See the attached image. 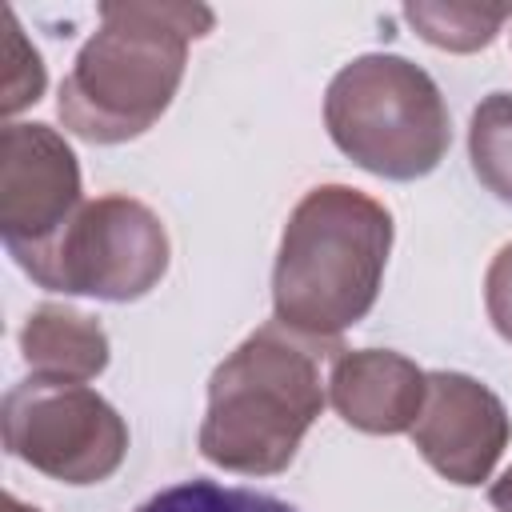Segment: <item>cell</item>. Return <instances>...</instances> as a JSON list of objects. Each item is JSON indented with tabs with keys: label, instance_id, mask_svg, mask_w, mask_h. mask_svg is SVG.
<instances>
[{
	"label": "cell",
	"instance_id": "obj_1",
	"mask_svg": "<svg viewBox=\"0 0 512 512\" xmlns=\"http://www.w3.org/2000/svg\"><path fill=\"white\" fill-rule=\"evenodd\" d=\"M212 24L216 16L204 4H100V28L60 84L64 128L92 144H124L148 132L184 80L188 44L208 36Z\"/></svg>",
	"mask_w": 512,
	"mask_h": 512
},
{
	"label": "cell",
	"instance_id": "obj_2",
	"mask_svg": "<svg viewBox=\"0 0 512 512\" xmlns=\"http://www.w3.org/2000/svg\"><path fill=\"white\" fill-rule=\"evenodd\" d=\"M388 252L392 212L376 196L352 184L308 188L284 224L272 268L276 320L308 340H336L372 312Z\"/></svg>",
	"mask_w": 512,
	"mask_h": 512
},
{
	"label": "cell",
	"instance_id": "obj_3",
	"mask_svg": "<svg viewBox=\"0 0 512 512\" xmlns=\"http://www.w3.org/2000/svg\"><path fill=\"white\" fill-rule=\"evenodd\" d=\"M316 344L272 320L216 364L196 436L208 464L240 476H276L296 460L328 400Z\"/></svg>",
	"mask_w": 512,
	"mask_h": 512
},
{
	"label": "cell",
	"instance_id": "obj_4",
	"mask_svg": "<svg viewBox=\"0 0 512 512\" xmlns=\"http://www.w3.org/2000/svg\"><path fill=\"white\" fill-rule=\"evenodd\" d=\"M324 128L352 164L384 180L428 176L452 144L436 80L396 52H364L332 76Z\"/></svg>",
	"mask_w": 512,
	"mask_h": 512
},
{
	"label": "cell",
	"instance_id": "obj_5",
	"mask_svg": "<svg viewBox=\"0 0 512 512\" xmlns=\"http://www.w3.org/2000/svg\"><path fill=\"white\" fill-rule=\"evenodd\" d=\"M168 260L172 244L164 220L144 200L124 192L84 200L48 244L16 256L40 288L112 304L148 296L164 280Z\"/></svg>",
	"mask_w": 512,
	"mask_h": 512
},
{
	"label": "cell",
	"instance_id": "obj_6",
	"mask_svg": "<svg viewBox=\"0 0 512 512\" xmlns=\"http://www.w3.org/2000/svg\"><path fill=\"white\" fill-rule=\"evenodd\" d=\"M4 448L60 484H100L128 456L124 416L88 384L28 376L8 388Z\"/></svg>",
	"mask_w": 512,
	"mask_h": 512
},
{
	"label": "cell",
	"instance_id": "obj_7",
	"mask_svg": "<svg viewBox=\"0 0 512 512\" xmlns=\"http://www.w3.org/2000/svg\"><path fill=\"white\" fill-rule=\"evenodd\" d=\"M80 164L48 124H4L0 132V236L8 256L48 244L80 212Z\"/></svg>",
	"mask_w": 512,
	"mask_h": 512
},
{
	"label": "cell",
	"instance_id": "obj_8",
	"mask_svg": "<svg viewBox=\"0 0 512 512\" xmlns=\"http://www.w3.org/2000/svg\"><path fill=\"white\" fill-rule=\"evenodd\" d=\"M508 440V408L484 380L468 372H428V400L412 424V444L444 480L460 488L488 480Z\"/></svg>",
	"mask_w": 512,
	"mask_h": 512
},
{
	"label": "cell",
	"instance_id": "obj_9",
	"mask_svg": "<svg viewBox=\"0 0 512 512\" xmlns=\"http://www.w3.org/2000/svg\"><path fill=\"white\" fill-rule=\"evenodd\" d=\"M328 400L344 424L368 436L412 432L428 400V372L392 348L340 352L328 372Z\"/></svg>",
	"mask_w": 512,
	"mask_h": 512
},
{
	"label": "cell",
	"instance_id": "obj_10",
	"mask_svg": "<svg viewBox=\"0 0 512 512\" xmlns=\"http://www.w3.org/2000/svg\"><path fill=\"white\" fill-rule=\"evenodd\" d=\"M20 352L32 376L84 384L108 368V332L68 304H40L20 328Z\"/></svg>",
	"mask_w": 512,
	"mask_h": 512
},
{
	"label": "cell",
	"instance_id": "obj_11",
	"mask_svg": "<svg viewBox=\"0 0 512 512\" xmlns=\"http://www.w3.org/2000/svg\"><path fill=\"white\" fill-rule=\"evenodd\" d=\"M404 20L444 52H480L488 48L504 20H512V4H472V0H416L404 4Z\"/></svg>",
	"mask_w": 512,
	"mask_h": 512
},
{
	"label": "cell",
	"instance_id": "obj_12",
	"mask_svg": "<svg viewBox=\"0 0 512 512\" xmlns=\"http://www.w3.org/2000/svg\"><path fill=\"white\" fill-rule=\"evenodd\" d=\"M468 160L476 180L512 204V92H488L468 120Z\"/></svg>",
	"mask_w": 512,
	"mask_h": 512
},
{
	"label": "cell",
	"instance_id": "obj_13",
	"mask_svg": "<svg viewBox=\"0 0 512 512\" xmlns=\"http://www.w3.org/2000/svg\"><path fill=\"white\" fill-rule=\"evenodd\" d=\"M132 512H300V508L256 488H236L216 480H180L152 492Z\"/></svg>",
	"mask_w": 512,
	"mask_h": 512
},
{
	"label": "cell",
	"instance_id": "obj_14",
	"mask_svg": "<svg viewBox=\"0 0 512 512\" xmlns=\"http://www.w3.org/2000/svg\"><path fill=\"white\" fill-rule=\"evenodd\" d=\"M0 28H4V44H0V60H4V76H0V108L4 116H16L20 108L36 104L44 96L48 72L40 52L28 44L24 28L16 24V12L4 8L0 12Z\"/></svg>",
	"mask_w": 512,
	"mask_h": 512
},
{
	"label": "cell",
	"instance_id": "obj_15",
	"mask_svg": "<svg viewBox=\"0 0 512 512\" xmlns=\"http://www.w3.org/2000/svg\"><path fill=\"white\" fill-rule=\"evenodd\" d=\"M484 308L492 328L512 344V240L492 256L484 272Z\"/></svg>",
	"mask_w": 512,
	"mask_h": 512
},
{
	"label": "cell",
	"instance_id": "obj_16",
	"mask_svg": "<svg viewBox=\"0 0 512 512\" xmlns=\"http://www.w3.org/2000/svg\"><path fill=\"white\" fill-rule=\"evenodd\" d=\"M488 500H492V508H496V512H512V468H504V472H500V480H492Z\"/></svg>",
	"mask_w": 512,
	"mask_h": 512
},
{
	"label": "cell",
	"instance_id": "obj_17",
	"mask_svg": "<svg viewBox=\"0 0 512 512\" xmlns=\"http://www.w3.org/2000/svg\"><path fill=\"white\" fill-rule=\"evenodd\" d=\"M4 512H40V508H32V504H24L16 496H4Z\"/></svg>",
	"mask_w": 512,
	"mask_h": 512
}]
</instances>
